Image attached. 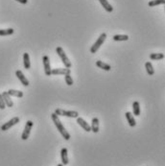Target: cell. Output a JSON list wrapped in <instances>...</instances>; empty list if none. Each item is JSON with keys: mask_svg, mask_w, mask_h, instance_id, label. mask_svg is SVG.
Returning a JSON list of instances; mask_svg holds the SVG:
<instances>
[{"mask_svg": "<svg viewBox=\"0 0 165 166\" xmlns=\"http://www.w3.org/2000/svg\"><path fill=\"white\" fill-rule=\"evenodd\" d=\"M51 118H52V120H53V122H54V124H55V126H56V128H57V130L60 132V133L63 135V138H64V139L65 140H69L70 139V133L66 131V129L64 128V126L63 125V123L61 122V120H60V118H59V116H58L55 112L54 113H52L51 114Z\"/></svg>", "mask_w": 165, "mask_h": 166, "instance_id": "6da1fadb", "label": "cell"}, {"mask_svg": "<svg viewBox=\"0 0 165 166\" xmlns=\"http://www.w3.org/2000/svg\"><path fill=\"white\" fill-rule=\"evenodd\" d=\"M56 53H57L58 55H59V57L61 58V60H62L63 63L64 64V66H65L66 68H70V67L72 66L71 62L69 61L68 57L66 56L64 50L63 49L62 47H57V48H56Z\"/></svg>", "mask_w": 165, "mask_h": 166, "instance_id": "7a4b0ae2", "label": "cell"}, {"mask_svg": "<svg viewBox=\"0 0 165 166\" xmlns=\"http://www.w3.org/2000/svg\"><path fill=\"white\" fill-rule=\"evenodd\" d=\"M55 113L58 116H66V117H71V118L79 117V112L76 111H64L63 109H56Z\"/></svg>", "mask_w": 165, "mask_h": 166, "instance_id": "3957f363", "label": "cell"}, {"mask_svg": "<svg viewBox=\"0 0 165 166\" xmlns=\"http://www.w3.org/2000/svg\"><path fill=\"white\" fill-rule=\"evenodd\" d=\"M106 33H103L100 35V37H98V40H97L94 44L90 47V53H96L97 51H98L99 48L103 45L104 42L106 41Z\"/></svg>", "mask_w": 165, "mask_h": 166, "instance_id": "277c9868", "label": "cell"}, {"mask_svg": "<svg viewBox=\"0 0 165 166\" xmlns=\"http://www.w3.org/2000/svg\"><path fill=\"white\" fill-rule=\"evenodd\" d=\"M34 126V122L31 121V120H28L25 124V127H24V130H23V133L21 134V139L22 140H27L29 138V135L31 133V130Z\"/></svg>", "mask_w": 165, "mask_h": 166, "instance_id": "5b68a950", "label": "cell"}, {"mask_svg": "<svg viewBox=\"0 0 165 166\" xmlns=\"http://www.w3.org/2000/svg\"><path fill=\"white\" fill-rule=\"evenodd\" d=\"M18 122H19V118H18V117H17V116L14 117V118H12L11 120H9L8 122H6L5 124H3V125L1 126V131L5 132V131L10 130V129L12 128V127H14L15 125H16Z\"/></svg>", "mask_w": 165, "mask_h": 166, "instance_id": "8992f818", "label": "cell"}, {"mask_svg": "<svg viewBox=\"0 0 165 166\" xmlns=\"http://www.w3.org/2000/svg\"><path fill=\"white\" fill-rule=\"evenodd\" d=\"M42 62H43V66H44V73L46 76H51V64H50V60L48 56H43L42 58Z\"/></svg>", "mask_w": 165, "mask_h": 166, "instance_id": "52a82bcc", "label": "cell"}, {"mask_svg": "<svg viewBox=\"0 0 165 166\" xmlns=\"http://www.w3.org/2000/svg\"><path fill=\"white\" fill-rule=\"evenodd\" d=\"M71 70L70 68H55V69L51 70V75H65V74H70Z\"/></svg>", "mask_w": 165, "mask_h": 166, "instance_id": "ba28073f", "label": "cell"}, {"mask_svg": "<svg viewBox=\"0 0 165 166\" xmlns=\"http://www.w3.org/2000/svg\"><path fill=\"white\" fill-rule=\"evenodd\" d=\"M15 75L16 77L18 78V80L21 82V84L25 86H28L29 85V81L27 80V78L25 77V75L23 74V72L21 70H16L15 71Z\"/></svg>", "mask_w": 165, "mask_h": 166, "instance_id": "9c48e42d", "label": "cell"}, {"mask_svg": "<svg viewBox=\"0 0 165 166\" xmlns=\"http://www.w3.org/2000/svg\"><path fill=\"white\" fill-rule=\"evenodd\" d=\"M77 123H78L85 132L89 133V132L91 131V128H90V126L89 125V123H87L86 121H85L82 117H77Z\"/></svg>", "mask_w": 165, "mask_h": 166, "instance_id": "30bf717a", "label": "cell"}, {"mask_svg": "<svg viewBox=\"0 0 165 166\" xmlns=\"http://www.w3.org/2000/svg\"><path fill=\"white\" fill-rule=\"evenodd\" d=\"M2 97H3V99H4V102H5V105L7 107H9V108H12V107H14V102L12 101L11 99V96H10L7 91H4L2 94Z\"/></svg>", "mask_w": 165, "mask_h": 166, "instance_id": "8fae6325", "label": "cell"}, {"mask_svg": "<svg viewBox=\"0 0 165 166\" xmlns=\"http://www.w3.org/2000/svg\"><path fill=\"white\" fill-rule=\"evenodd\" d=\"M61 159H62V164L63 165H67L68 164V155H67V149L63 148L61 150Z\"/></svg>", "mask_w": 165, "mask_h": 166, "instance_id": "7c38bea8", "label": "cell"}, {"mask_svg": "<svg viewBox=\"0 0 165 166\" xmlns=\"http://www.w3.org/2000/svg\"><path fill=\"white\" fill-rule=\"evenodd\" d=\"M126 118H127V121L130 125V127H132V128H133V127H135V125H137V122H135V119L133 117V114L130 111H127L126 112Z\"/></svg>", "mask_w": 165, "mask_h": 166, "instance_id": "4fadbf2b", "label": "cell"}, {"mask_svg": "<svg viewBox=\"0 0 165 166\" xmlns=\"http://www.w3.org/2000/svg\"><path fill=\"white\" fill-rule=\"evenodd\" d=\"M90 128H91V131H92L94 133H96L99 132V119L97 118V117H94V118H92Z\"/></svg>", "mask_w": 165, "mask_h": 166, "instance_id": "5bb4252c", "label": "cell"}, {"mask_svg": "<svg viewBox=\"0 0 165 166\" xmlns=\"http://www.w3.org/2000/svg\"><path fill=\"white\" fill-rule=\"evenodd\" d=\"M99 2L101 3V5L104 7V9H105L108 13H111V12L113 11L112 6L109 3L108 0H99Z\"/></svg>", "mask_w": 165, "mask_h": 166, "instance_id": "9a60e30c", "label": "cell"}, {"mask_svg": "<svg viewBox=\"0 0 165 166\" xmlns=\"http://www.w3.org/2000/svg\"><path fill=\"white\" fill-rule=\"evenodd\" d=\"M96 65L98 66L99 68H101V69L105 70V71H110L111 69V66L108 63H106L102 61H97L96 62Z\"/></svg>", "mask_w": 165, "mask_h": 166, "instance_id": "2e32d148", "label": "cell"}, {"mask_svg": "<svg viewBox=\"0 0 165 166\" xmlns=\"http://www.w3.org/2000/svg\"><path fill=\"white\" fill-rule=\"evenodd\" d=\"M23 64L25 69H30L31 68V63H30V57H29L28 53L23 54Z\"/></svg>", "mask_w": 165, "mask_h": 166, "instance_id": "e0dca14e", "label": "cell"}, {"mask_svg": "<svg viewBox=\"0 0 165 166\" xmlns=\"http://www.w3.org/2000/svg\"><path fill=\"white\" fill-rule=\"evenodd\" d=\"M132 111H133V115L135 116H139L140 115V106H139V102L134 101L132 103Z\"/></svg>", "mask_w": 165, "mask_h": 166, "instance_id": "ac0fdd59", "label": "cell"}, {"mask_svg": "<svg viewBox=\"0 0 165 166\" xmlns=\"http://www.w3.org/2000/svg\"><path fill=\"white\" fill-rule=\"evenodd\" d=\"M7 93H8L10 96H15V97H17V98H21V97H23V92L20 91V90H9L7 91Z\"/></svg>", "mask_w": 165, "mask_h": 166, "instance_id": "d6986e66", "label": "cell"}, {"mask_svg": "<svg viewBox=\"0 0 165 166\" xmlns=\"http://www.w3.org/2000/svg\"><path fill=\"white\" fill-rule=\"evenodd\" d=\"M112 38L115 42H126L129 40V37L127 35H115Z\"/></svg>", "mask_w": 165, "mask_h": 166, "instance_id": "ffe728a7", "label": "cell"}, {"mask_svg": "<svg viewBox=\"0 0 165 166\" xmlns=\"http://www.w3.org/2000/svg\"><path fill=\"white\" fill-rule=\"evenodd\" d=\"M145 68H146V71L149 74V76H153L154 74V67H153L152 63L147 62L146 63H145Z\"/></svg>", "mask_w": 165, "mask_h": 166, "instance_id": "44dd1931", "label": "cell"}, {"mask_svg": "<svg viewBox=\"0 0 165 166\" xmlns=\"http://www.w3.org/2000/svg\"><path fill=\"white\" fill-rule=\"evenodd\" d=\"M150 59L153 61H159L164 59V55L162 53H152L150 55Z\"/></svg>", "mask_w": 165, "mask_h": 166, "instance_id": "7402d4cb", "label": "cell"}, {"mask_svg": "<svg viewBox=\"0 0 165 166\" xmlns=\"http://www.w3.org/2000/svg\"><path fill=\"white\" fill-rule=\"evenodd\" d=\"M15 32V30L13 28H9V29H3L1 30L0 29V36H10V35H13Z\"/></svg>", "mask_w": 165, "mask_h": 166, "instance_id": "603a6c76", "label": "cell"}, {"mask_svg": "<svg viewBox=\"0 0 165 166\" xmlns=\"http://www.w3.org/2000/svg\"><path fill=\"white\" fill-rule=\"evenodd\" d=\"M165 3V0H152L148 3V6L149 7H156L158 5H161V4H164Z\"/></svg>", "mask_w": 165, "mask_h": 166, "instance_id": "cb8c5ba5", "label": "cell"}, {"mask_svg": "<svg viewBox=\"0 0 165 166\" xmlns=\"http://www.w3.org/2000/svg\"><path fill=\"white\" fill-rule=\"evenodd\" d=\"M64 79H65V83L67 85H73V79H72V76L70 74H65L64 75Z\"/></svg>", "mask_w": 165, "mask_h": 166, "instance_id": "d4e9b609", "label": "cell"}, {"mask_svg": "<svg viewBox=\"0 0 165 166\" xmlns=\"http://www.w3.org/2000/svg\"><path fill=\"white\" fill-rule=\"evenodd\" d=\"M6 108V105H5V102H4V99L2 95L0 94V110H4Z\"/></svg>", "mask_w": 165, "mask_h": 166, "instance_id": "484cf974", "label": "cell"}, {"mask_svg": "<svg viewBox=\"0 0 165 166\" xmlns=\"http://www.w3.org/2000/svg\"><path fill=\"white\" fill-rule=\"evenodd\" d=\"M15 1L21 3V4H27L28 3V0H15Z\"/></svg>", "mask_w": 165, "mask_h": 166, "instance_id": "4316f807", "label": "cell"}, {"mask_svg": "<svg viewBox=\"0 0 165 166\" xmlns=\"http://www.w3.org/2000/svg\"><path fill=\"white\" fill-rule=\"evenodd\" d=\"M57 166H64V165H63V164H62V163H61V164H58V165H57Z\"/></svg>", "mask_w": 165, "mask_h": 166, "instance_id": "83f0119b", "label": "cell"}]
</instances>
